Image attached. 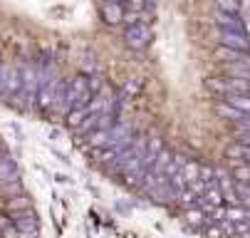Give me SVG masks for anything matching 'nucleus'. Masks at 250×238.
Wrapping results in <instances>:
<instances>
[{
  "mask_svg": "<svg viewBox=\"0 0 250 238\" xmlns=\"http://www.w3.org/2000/svg\"><path fill=\"white\" fill-rule=\"evenodd\" d=\"M206 87L218 94H250V80L238 77H210L206 80Z\"/></svg>",
  "mask_w": 250,
  "mask_h": 238,
  "instance_id": "obj_1",
  "label": "nucleus"
},
{
  "mask_svg": "<svg viewBox=\"0 0 250 238\" xmlns=\"http://www.w3.org/2000/svg\"><path fill=\"white\" fill-rule=\"evenodd\" d=\"M151 40H154V32H151V27L144 25V22L126 25V30H124V43H126L131 50H144V47H149Z\"/></svg>",
  "mask_w": 250,
  "mask_h": 238,
  "instance_id": "obj_2",
  "label": "nucleus"
},
{
  "mask_svg": "<svg viewBox=\"0 0 250 238\" xmlns=\"http://www.w3.org/2000/svg\"><path fill=\"white\" fill-rule=\"evenodd\" d=\"M218 40L223 47H233V50H243L250 52V38L245 32H233V30H218Z\"/></svg>",
  "mask_w": 250,
  "mask_h": 238,
  "instance_id": "obj_3",
  "label": "nucleus"
},
{
  "mask_svg": "<svg viewBox=\"0 0 250 238\" xmlns=\"http://www.w3.org/2000/svg\"><path fill=\"white\" fill-rule=\"evenodd\" d=\"M13 216V226L20 231V233H32V236H38L40 233V226H38V218H35V214L27 211H20V214H10Z\"/></svg>",
  "mask_w": 250,
  "mask_h": 238,
  "instance_id": "obj_4",
  "label": "nucleus"
},
{
  "mask_svg": "<svg viewBox=\"0 0 250 238\" xmlns=\"http://www.w3.org/2000/svg\"><path fill=\"white\" fill-rule=\"evenodd\" d=\"M124 5L122 3H104L102 5V18H104V22L106 25H119L122 20H124Z\"/></svg>",
  "mask_w": 250,
  "mask_h": 238,
  "instance_id": "obj_5",
  "label": "nucleus"
},
{
  "mask_svg": "<svg viewBox=\"0 0 250 238\" xmlns=\"http://www.w3.org/2000/svg\"><path fill=\"white\" fill-rule=\"evenodd\" d=\"M216 25L221 30H233V32H245V25L238 15H230V13H216Z\"/></svg>",
  "mask_w": 250,
  "mask_h": 238,
  "instance_id": "obj_6",
  "label": "nucleus"
},
{
  "mask_svg": "<svg viewBox=\"0 0 250 238\" xmlns=\"http://www.w3.org/2000/svg\"><path fill=\"white\" fill-rule=\"evenodd\" d=\"M22 87V80H20V70H15V67H8V77H5V89H3V97L0 99H10L13 94H18Z\"/></svg>",
  "mask_w": 250,
  "mask_h": 238,
  "instance_id": "obj_7",
  "label": "nucleus"
},
{
  "mask_svg": "<svg viewBox=\"0 0 250 238\" xmlns=\"http://www.w3.org/2000/svg\"><path fill=\"white\" fill-rule=\"evenodd\" d=\"M216 57L221 62H245L250 60V52H243V50H233V47H216Z\"/></svg>",
  "mask_w": 250,
  "mask_h": 238,
  "instance_id": "obj_8",
  "label": "nucleus"
},
{
  "mask_svg": "<svg viewBox=\"0 0 250 238\" xmlns=\"http://www.w3.org/2000/svg\"><path fill=\"white\" fill-rule=\"evenodd\" d=\"M184 221L191 226V228H203V226H208L210 221H208V216H206V211L203 209H198V206H193V209H186V214H184Z\"/></svg>",
  "mask_w": 250,
  "mask_h": 238,
  "instance_id": "obj_9",
  "label": "nucleus"
},
{
  "mask_svg": "<svg viewBox=\"0 0 250 238\" xmlns=\"http://www.w3.org/2000/svg\"><path fill=\"white\" fill-rule=\"evenodd\" d=\"M226 77L250 80V60H245V62H226Z\"/></svg>",
  "mask_w": 250,
  "mask_h": 238,
  "instance_id": "obj_10",
  "label": "nucleus"
},
{
  "mask_svg": "<svg viewBox=\"0 0 250 238\" xmlns=\"http://www.w3.org/2000/svg\"><path fill=\"white\" fill-rule=\"evenodd\" d=\"M10 179H18V172H15V159L10 154L0 156V184L3 181H10Z\"/></svg>",
  "mask_w": 250,
  "mask_h": 238,
  "instance_id": "obj_11",
  "label": "nucleus"
},
{
  "mask_svg": "<svg viewBox=\"0 0 250 238\" xmlns=\"http://www.w3.org/2000/svg\"><path fill=\"white\" fill-rule=\"evenodd\" d=\"M216 112H218V117H223V119H230L233 124L248 117L245 112H240V109H235V107H230V105H228V102H221V105H216Z\"/></svg>",
  "mask_w": 250,
  "mask_h": 238,
  "instance_id": "obj_12",
  "label": "nucleus"
},
{
  "mask_svg": "<svg viewBox=\"0 0 250 238\" xmlns=\"http://www.w3.org/2000/svg\"><path fill=\"white\" fill-rule=\"evenodd\" d=\"M87 107H72V109H69L67 114H64V122H67V127L69 129H77L84 119H87Z\"/></svg>",
  "mask_w": 250,
  "mask_h": 238,
  "instance_id": "obj_13",
  "label": "nucleus"
},
{
  "mask_svg": "<svg viewBox=\"0 0 250 238\" xmlns=\"http://www.w3.org/2000/svg\"><path fill=\"white\" fill-rule=\"evenodd\" d=\"M5 209H8L10 214H20V211H27V209H30V198H27L25 194L10 196V198L5 201Z\"/></svg>",
  "mask_w": 250,
  "mask_h": 238,
  "instance_id": "obj_14",
  "label": "nucleus"
},
{
  "mask_svg": "<svg viewBox=\"0 0 250 238\" xmlns=\"http://www.w3.org/2000/svg\"><path fill=\"white\" fill-rule=\"evenodd\" d=\"M223 102H228L230 107H235V109L250 114V94H226Z\"/></svg>",
  "mask_w": 250,
  "mask_h": 238,
  "instance_id": "obj_15",
  "label": "nucleus"
},
{
  "mask_svg": "<svg viewBox=\"0 0 250 238\" xmlns=\"http://www.w3.org/2000/svg\"><path fill=\"white\" fill-rule=\"evenodd\" d=\"M198 172H201V164H198V161H193V159H188V161L181 166V176L186 179V184H188V181H193V179H198Z\"/></svg>",
  "mask_w": 250,
  "mask_h": 238,
  "instance_id": "obj_16",
  "label": "nucleus"
},
{
  "mask_svg": "<svg viewBox=\"0 0 250 238\" xmlns=\"http://www.w3.org/2000/svg\"><path fill=\"white\" fill-rule=\"evenodd\" d=\"M176 201H178V203H181V206H186V209H193V206H196V203H198V196H196V194H193V191H191V189L186 186L184 191H178V196H176Z\"/></svg>",
  "mask_w": 250,
  "mask_h": 238,
  "instance_id": "obj_17",
  "label": "nucleus"
},
{
  "mask_svg": "<svg viewBox=\"0 0 250 238\" xmlns=\"http://www.w3.org/2000/svg\"><path fill=\"white\" fill-rule=\"evenodd\" d=\"M0 186H3V194L10 198V196H18V194H22L25 189H22V181L20 179H10V181H3V184H0Z\"/></svg>",
  "mask_w": 250,
  "mask_h": 238,
  "instance_id": "obj_18",
  "label": "nucleus"
},
{
  "mask_svg": "<svg viewBox=\"0 0 250 238\" xmlns=\"http://www.w3.org/2000/svg\"><path fill=\"white\" fill-rule=\"evenodd\" d=\"M235 181H240V184H250V164H238L235 166V172L230 174Z\"/></svg>",
  "mask_w": 250,
  "mask_h": 238,
  "instance_id": "obj_19",
  "label": "nucleus"
},
{
  "mask_svg": "<svg viewBox=\"0 0 250 238\" xmlns=\"http://www.w3.org/2000/svg\"><path fill=\"white\" fill-rule=\"evenodd\" d=\"M218 10H221V13L238 15V10H240V3H238V0H218Z\"/></svg>",
  "mask_w": 250,
  "mask_h": 238,
  "instance_id": "obj_20",
  "label": "nucleus"
},
{
  "mask_svg": "<svg viewBox=\"0 0 250 238\" xmlns=\"http://www.w3.org/2000/svg\"><path fill=\"white\" fill-rule=\"evenodd\" d=\"M141 20H146V13H144V10H129V13H124V20H122V22L136 25V22H141Z\"/></svg>",
  "mask_w": 250,
  "mask_h": 238,
  "instance_id": "obj_21",
  "label": "nucleus"
},
{
  "mask_svg": "<svg viewBox=\"0 0 250 238\" xmlns=\"http://www.w3.org/2000/svg\"><path fill=\"white\" fill-rule=\"evenodd\" d=\"M245 131H250V114L245 119L235 122V134H245Z\"/></svg>",
  "mask_w": 250,
  "mask_h": 238,
  "instance_id": "obj_22",
  "label": "nucleus"
},
{
  "mask_svg": "<svg viewBox=\"0 0 250 238\" xmlns=\"http://www.w3.org/2000/svg\"><path fill=\"white\" fill-rule=\"evenodd\" d=\"M5 77H8V67L0 65V97H3V89H5Z\"/></svg>",
  "mask_w": 250,
  "mask_h": 238,
  "instance_id": "obj_23",
  "label": "nucleus"
},
{
  "mask_svg": "<svg viewBox=\"0 0 250 238\" xmlns=\"http://www.w3.org/2000/svg\"><path fill=\"white\" fill-rule=\"evenodd\" d=\"M235 142H238V144L250 147V131H245V134H235Z\"/></svg>",
  "mask_w": 250,
  "mask_h": 238,
  "instance_id": "obj_24",
  "label": "nucleus"
},
{
  "mask_svg": "<svg viewBox=\"0 0 250 238\" xmlns=\"http://www.w3.org/2000/svg\"><path fill=\"white\" fill-rule=\"evenodd\" d=\"M129 8L131 10H146V3L144 0H129Z\"/></svg>",
  "mask_w": 250,
  "mask_h": 238,
  "instance_id": "obj_25",
  "label": "nucleus"
},
{
  "mask_svg": "<svg viewBox=\"0 0 250 238\" xmlns=\"http://www.w3.org/2000/svg\"><path fill=\"white\" fill-rule=\"evenodd\" d=\"M8 226H13V216H10V218H8V216H0V231L8 228Z\"/></svg>",
  "mask_w": 250,
  "mask_h": 238,
  "instance_id": "obj_26",
  "label": "nucleus"
},
{
  "mask_svg": "<svg viewBox=\"0 0 250 238\" xmlns=\"http://www.w3.org/2000/svg\"><path fill=\"white\" fill-rule=\"evenodd\" d=\"M0 156H5V144L0 142Z\"/></svg>",
  "mask_w": 250,
  "mask_h": 238,
  "instance_id": "obj_27",
  "label": "nucleus"
},
{
  "mask_svg": "<svg viewBox=\"0 0 250 238\" xmlns=\"http://www.w3.org/2000/svg\"><path fill=\"white\" fill-rule=\"evenodd\" d=\"M243 8H248V10H250V0H243Z\"/></svg>",
  "mask_w": 250,
  "mask_h": 238,
  "instance_id": "obj_28",
  "label": "nucleus"
},
{
  "mask_svg": "<svg viewBox=\"0 0 250 238\" xmlns=\"http://www.w3.org/2000/svg\"><path fill=\"white\" fill-rule=\"evenodd\" d=\"M106 3H119V0H106Z\"/></svg>",
  "mask_w": 250,
  "mask_h": 238,
  "instance_id": "obj_29",
  "label": "nucleus"
},
{
  "mask_svg": "<svg viewBox=\"0 0 250 238\" xmlns=\"http://www.w3.org/2000/svg\"><path fill=\"white\" fill-rule=\"evenodd\" d=\"M0 233H3V231H0Z\"/></svg>",
  "mask_w": 250,
  "mask_h": 238,
  "instance_id": "obj_30",
  "label": "nucleus"
}]
</instances>
